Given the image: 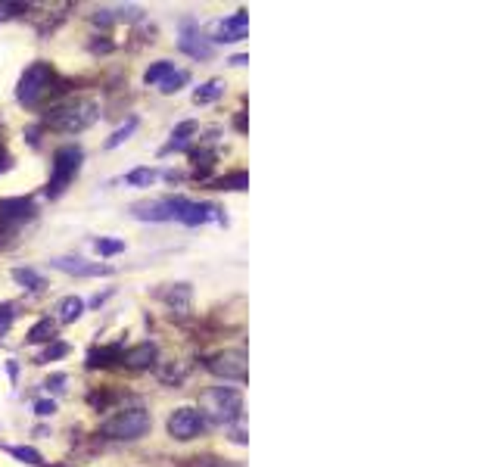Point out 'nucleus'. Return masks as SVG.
<instances>
[{"instance_id":"a878e982","label":"nucleus","mask_w":498,"mask_h":467,"mask_svg":"<svg viewBox=\"0 0 498 467\" xmlns=\"http://www.w3.org/2000/svg\"><path fill=\"white\" fill-rule=\"evenodd\" d=\"M187 82H190V75H187V72H171L169 78H165V82L159 84V91H162V94H178V91H181Z\"/></svg>"},{"instance_id":"2f4dec72","label":"nucleus","mask_w":498,"mask_h":467,"mask_svg":"<svg viewBox=\"0 0 498 467\" xmlns=\"http://www.w3.org/2000/svg\"><path fill=\"white\" fill-rule=\"evenodd\" d=\"M10 165H13V156H10V153H7V149L0 147V175H3V171H7V169H10Z\"/></svg>"},{"instance_id":"a211bd4d","label":"nucleus","mask_w":498,"mask_h":467,"mask_svg":"<svg viewBox=\"0 0 498 467\" xmlns=\"http://www.w3.org/2000/svg\"><path fill=\"white\" fill-rule=\"evenodd\" d=\"M28 343H54L56 339V321L54 318H40L38 324L28 331Z\"/></svg>"},{"instance_id":"f8f14e48","label":"nucleus","mask_w":498,"mask_h":467,"mask_svg":"<svg viewBox=\"0 0 498 467\" xmlns=\"http://www.w3.org/2000/svg\"><path fill=\"white\" fill-rule=\"evenodd\" d=\"M178 50H184V53L193 56V60H209V56H212V44H209V41H202L200 34L190 32L187 22H184V38L178 41Z\"/></svg>"},{"instance_id":"b1692460","label":"nucleus","mask_w":498,"mask_h":467,"mask_svg":"<svg viewBox=\"0 0 498 467\" xmlns=\"http://www.w3.org/2000/svg\"><path fill=\"white\" fill-rule=\"evenodd\" d=\"M62 355H69V343L54 339V343H47V349L34 359V365H47V361H56V359H62Z\"/></svg>"},{"instance_id":"423d86ee","label":"nucleus","mask_w":498,"mask_h":467,"mask_svg":"<svg viewBox=\"0 0 498 467\" xmlns=\"http://www.w3.org/2000/svg\"><path fill=\"white\" fill-rule=\"evenodd\" d=\"M206 368L222 380H234V383H243V380H246V355H243L240 349H222V352L209 355V359H206Z\"/></svg>"},{"instance_id":"dca6fc26","label":"nucleus","mask_w":498,"mask_h":467,"mask_svg":"<svg viewBox=\"0 0 498 467\" xmlns=\"http://www.w3.org/2000/svg\"><path fill=\"white\" fill-rule=\"evenodd\" d=\"M121 346H103V349H94V352L88 355V368H106V365H115V361H121Z\"/></svg>"},{"instance_id":"72a5a7b5","label":"nucleus","mask_w":498,"mask_h":467,"mask_svg":"<svg viewBox=\"0 0 498 467\" xmlns=\"http://www.w3.org/2000/svg\"><path fill=\"white\" fill-rule=\"evenodd\" d=\"M7 371H10V377L16 380V374H19V368H16V361H10V365H7Z\"/></svg>"},{"instance_id":"6ab92c4d","label":"nucleus","mask_w":498,"mask_h":467,"mask_svg":"<svg viewBox=\"0 0 498 467\" xmlns=\"http://www.w3.org/2000/svg\"><path fill=\"white\" fill-rule=\"evenodd\" d=\"M3 452H10L16 461H22V464H28V467H47L44 458H40V452H34L32 446H3Z\"/></svg>"},{"instance_id":"5701e85b","label":"nucleus","mask_w":498,"mask_h":467,"mask_svg":"<svg viewBox=\"0 0 498 467\" xmlns=\"http://www.w3.org/2000/svg\"><path fill=\"white\" fill-rule=\"evenodd\" d=\"M156 178H159V171L156 169H134V171L125 175V184H128V187H150Z\"/></svg>"},{"instance_id":"c85d7f7f","label":"nucleus","mask_w":498,"mask_h":467,"mask_svg":"<svg viewBox=\"0 0 498 467\" xmlns=\"http://www.w3.org/2000/svg\"><path fill=\"white\" fill-rule=\"evenodd\" d=\"M13 318H16V305L13 302H3V305H0V333L13 324Z\"/></svg>"},{"instance_id":"c756f323","label":"nucleus","mask_w":498,"mask_h":467,"mask_svg":"<svg viewBox=\"0 0 498 467\" xmlns=\"http://www.w3.org/2000/svg\"><path fill=\"white\" fill-rule=\"evenodd\" d=\"M54 411H56V402H54V399H40V402H34V414H38V418H50Z\"/></svg>"},{"instance_id":"20e7f679","label":"nucleus","mask_w":498,"mask_h":467,"mask_svg":"<svg viewBox=\"0 0 498 467\" xmlns=\"http://www.w3.org/2000/svg\"><path fill=\"white\" fill-rule=\"evenodd\" d=\"M50 84H54V66L44 60L32 62V66L22 72L19 78V88H16V100L22 103V106H34V103L40 100V97L50 91Z\"/></svg>"},{"instance_id":"4468645a","label":"nucleus","mask_w":498,"mask_h":467,"mask_svg":"<svg viewBox=\"0 0 498 467\" xmlns=\"http://www.w3.org/2000/svg\"><path fill=\"white\" fill-rule=\"evenodd\" d=\"M190 134H196V122L193 119H187V122H181L175 131H171V141L165 143V147L159 149V156H169V153H175V149H187V143H190Z\"/></svg>"},{"instance_id":"473e14b6","label":"nucleus","mask_w":498,"mask_h":467,"mask_svg":"<svg viewBox=\"0 0 498 467\" xmlns=\"http://www.w3.org/2000/svg\"><path fill=\"white\" fill-rule=\"evenodd\" d=\"M106 299H109V293H97V296L91 299V305H100V302H106Z\"/></svg>"},{"instance_id":"2eb2a0df","label":"nucleus","mask_w":498,"mask_h":467,"mask_svg":"<svg viewBox=\"0 0 498 467\" xmlns=\"http://www.w3.org/2000/svg\"><path fill=\"white\" fill-rule=\"evenodd\" d=\"M222 94H224V82L222 78H212V82L200 84V88L193 91V103L196 106H206V103H215Z\"/></svg>"},{"instance_id":"f257e3e1","label":"nucleus","mask_w":498,"mask_h":467,"mask_svg":"<svg viewBox=\"0 0 498 467\" xmlns=\"http://www.w3.org/2000/svg\"><path fill=\"white\" fill-rule=\"evenodd\" d=\"M81 159H84V153H81L78 143H66V147H60L54 153V175H50L47 187H44V193L50 200H60L66 193V187L81 171Z\"/></svg>"},{"instance_id":"412c9836","label":"nucleus","mask_w":498,"mask_h":467,"mask_svg":"<svg viewBox=\"0 0 498 467\" xmlns=\"http://www.w3.org/2000/svg\"><path fill=\"white\" fill-rule=\"evenodd\" d=\"M13 280L22 284L25 290H44V278L34 268H13Z\"/></svg>"},{"instance_id":"39448f33","label":"nucleus","mask_w":498,"mask_h":467,"mask_svg":"<svg viewBox=\"0 0 498 467\" xmlns=\"http://www.w3.org/2000/svg\"><path fill=\"white\" fill-rule=\"evenodd\" d=\"M202 408L218 424H234L243 414V396L237 390H230V386H215V390H209V393L202 396Z\"/></svg>"},{"instance_id":"7c9ffc66","label":"nucleus","mask_w":498,"mask_h":467,"mask_svg":"<svg viewBox=\"0 0 498 467\" xmlns=\"http://www.w3.org/2000/svg\"><path fill=\"white\" fill-rule=\"evenodd\" d=\"M62 383H66V374H54L44 386H47V390H62Z\"/></svg>"},{"instance_id":"6e6552de","label":"nucleus","mask_w":498,"mask_h":467,"mask_svg":"<svg viewBox=\"0 0 498 467\" xmlns=\"http://www.w3.org/2000/svg\"><path fill=\"white\" fill-rule=\"evenodd\" d=\"M34 200L32 197H7V200H0V224L10 230H16L19 224L32 221L34 218Z\"/></svg>"},{"instance_id":"4be33fe9","label":"nucleus","mask_w":498,"mask_h":467,"mask_svg":"<svg viewBox=\"0 0 498 467\" xmlns=\"http://www.w3.org/2000/svg\"><path fill=\"white\" fill-rule=\"evenodd\" d=\"M162 296H165V302H169L171 309L187 311V305H190V284H175V290L162 293Z\"/></svg>"},{"instance_id":"1a4fd4ad","label":"nucleus","mask_w":498,"mask_h":467,"mask_svg":"<svg viewBox=\"0 0 498 467\" xmlns=\"http://www.w3.org/2000/svg\"><path fill=\"white\" fill-rule=\"evenodd\" d=\"M246 25H249V13H246V10H237V13L230 16V19L215 22V32H218L215 41H218V44L243 41V38H246Z\"/></svg>"},{"instance_id":"cd10ccee","label":"nucleus","mask_w":498,"mask_h":467,"mask_svg":"<svg viewBox=\"0 0 498 467\" xmlns=\"http://www.w3.org/2000/svg\"><path fill=\"white\" fill-rule=\"evenodd\" d=\"M94 250L100 252V256H119V252H125V243H121V240L100 237V240H94Z\"/></svg>"},{"instance_id":"393cba45","label":"nucleus","mask_w":498,"mask_h":467,"mask_svg":"<svg viewBox=\"0 0 498 467\" xmlns=\"http://www.w3.org/2000/svg\"><path fill=\"white\" fill-rule=\"evenodd\" d=\"M246 184H249L246 171H234V175H224V178H218V181H215V187H218V190H246Z\"/></svg>"},{"instance_id":"9b49d317","label":"nucleus","mask_w":498,"mask_h":467,"mask_svg":"<svg viewBox=\"0 0 498 467\" xmlns=\"http://www.w3.org/2000/svg\"><path fill=\"white\" fill-rule=\"evenodd\" d=\"M131 215L143 218V221H169L171 215V197L169 200H153V203H134L131 206Z\"/></svg>"},{"instance_id":"ddd939ff","label":"nucleus","mask_w":498,"mask_h":467,"mask_svg":"<svg viewBox=\"0 0 498 467\" xmlns=\"http://www.w3.org/2000/svg\"><path fill=\"white\" fill-rule=\"evenodd\" d=\"M156 359H159L156 343H141L134 349H128V352H121V365H128V368H150Z\"/></svg>"},{"instance_id":"bb28decb","label":"nucleus","mask_w":498,"mask_h":467,"mask_svg":"<svg viewBox=\"0 0 498 467\" xmlns=\"http://www.w3.org/2000/svg\"><path fill=\"white\" fill-rule=\"evenodd\" d=\"M134 128H137V119H128V122L121 125V128L115 131V134L106 141V149H115V147H121V143H125V141H128V137H131V131H134Z\"/></svg>"},{"instance_id":"f03ea898","label":"nucleus","mask_w":498,"mask_h":467,"mask_svg":"<svg viewBox=\"0 0 498 467\" xmlns=\"http://www.w3.org/2000/svg\"><path fill=\"white\" fill-rule=\"evenodd\" d=\"M97 119V106L88 100L78 103H66V106H56L54 112L44 119V125H50L54 131H62V134H78V131L91 128Z\"/></svg>"},{"instance_id":"7ed1b4c3","label":"nucleus","mask_w":498,"mask_h":467,"mask_svg":"<svg viewBox=\"0 0 498 467\" xmlns=\"http://www.w3.org/2000/svg\"><path fill=\"white\" fill-rule=\"evenodd\" d=\"M150 427H153L150 411H143V408H128V411H119L115 418H109L106 424H103V433H106L109 440L134 442V440H141V436L150 433Z\"/></svg>"},{"instance_id":"aec40b11","label":"nucleus","mask_w":498,"mask_h":467,"mask_svg":"<svg viewBox=\"0 0 498 467\" xmlns=\"http://www.w3.org/2000/svg\"><path fill=\"white\" fill-rule=\"evenodd\" d=\"M171 72H175V62L159 60V62H153V66H150L147 72H143V82H147V84H162Z\"/></svg>"},{"instance_id":"0eeeda50","label":"nucleus","mask_w":498,"mask_h":467,"mask_svg":"<svg viewBox=\"0 0 498 467\" xmlns=\"http://www.w3.org/2000/svg\"><path fill=\"white\" fill-rule=\"evenodd\" d=\"M206 430V418H202V411H196V408L184 405V408H175L169 418V436L178 442H187V440H196V436Z\"/></svg>"},{"instance_id":"f3484780","label":"nucleus","mask_w":498,"mask_h":467,"mask_svg":"<svg viewBox=\"0 0 498 467\" xmlns=\"http://www.w3.org/2000/svg\"><path fill=\"white\" fill-rule=\"evenodd\" d=\"M56 311H60V321H62V324H72V321H78L81 315H84V299L66 296V299H60Z\"/></svg>"},{"instance_id":"9d476101","label":"nucleus","mask_w":498,"mask_h":467,"mask_svg":"<svg viewBox=\"0 0 498 467\" xmlns=\"http://www.w3.org/2000/svg\"><path fill=\"white\" fill-rule=\"evenodd\" d=\"M50 265L54 268H60V271H66V274H78V278H100V274H112V268L109 265H100V262H94V265H88L84 259H50Z\"/></svg>"}]
</instances>
